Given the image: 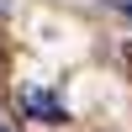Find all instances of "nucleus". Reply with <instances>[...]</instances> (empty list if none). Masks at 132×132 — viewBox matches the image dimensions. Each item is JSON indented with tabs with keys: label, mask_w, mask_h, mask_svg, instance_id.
<instances>
[{
	"label": "nucleus",
	"mask_w": 132,
	"mask_h": 132,
	"mask_svg": "<svg viewBox=\"0 0 132 132\" xmlns=\"http://www.w3.org/2000/svg\"><path fill=\"white\" fill-rule=\"evenodd\" d=\"M21 111H27L32 122H69L63 101L48 90V85H27V90H21Z\"/></svg>",
	"instance_id": "nucleus-1"
},
{
	"label": "nucleus",
	"mask_w": 132,
	"mask_h": 132,
	"mask_svg": "<svg viewBox=\"0 0 132 132\" xmlns=\"http://www.w3.org/2000/svg\"><path fill=\"white\" fill-rule=\"evenodd\" d=\"M111 5H132V0H111Z\"/></svg>",
	"instance_id": "nucleus-3"
},
{
	"label": "nucleus",
	"mask_w": 132,
	"mask_h": 132,
	"mask_svg": "<svg viewBox=\"0 0 132 132\" xmlns=\"http://www.w3.org/2000/svg\"><path fill=\"white\" fill-rule=\"evenodd\" d=\"M0 132H11V127H5V122H0Z\"/></svg>",
	"instance_id": "nucleus-4"
},
{
	"label": "nucleus",
	"mask_w": 132,
	"mask_h": 132,
	"mask_svg": "<svg viewBox=\"0 0 132 132\" xmlns=\"http://www.w3.org/2000/svg\"><path fill=\"white\" fill-rule=\"evenodd\" d=\"M5 16H11V0H0V21H5Z\"/></svg>",
	"instance_id": "nucleus-2"
}]
</instances>
